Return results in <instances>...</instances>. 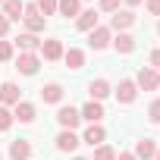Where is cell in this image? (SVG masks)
I'll return each mask as SVG.
<instances>
[{"label": "cell", "mask_w": 160, "mask_h": 160, "mask_svg": "<svg viewBox=\"0 0 160 160\" xmlns=\"http://www.w3.org/2000/svg\"><path fill=\"white\" fill-rule=\"evenodd\" d=\"M138 88H144V91H154V88H160V72L157 69H151V66H144L141 72H138V82H135Z\"/></svg>", "instance_id": "obj_1"}, {"label": "cell", "mask_w": 160, "mask_h": 160, "mask_svg": "<svg viewBox=\"0 0 160 160\" xmlns=\"http://www.w3.org/2000/svg\"><path fill=\"white\" fill-rule=\"evenodd\" d=\"M57 122H60L63 129H69V132H72L78 122H82V113H78L75 107H60V113H57Z\"/></svg>", "instance_id": "obj_2"}, {"label": "cell", "mask_w": 160, "mask_h": 160, "mask_svg": "<svg viewBox=\"0 0 160 160\" xmlns=\"http://www.w3.org/2000/svg\"><path fill=\"white\" fill-rule=\"evenodd\" d=\"M22 19H25V25H28V32H32V35H35V32H44V25H47V19L38 13V7H25Z\"/></svg>", "instance_id": "obj_3"}, {"label": "cell", "mask_w": 160, "mask_h": 160, "mask_svg": "<svg viewBox=\"0 0 160 160\" xmlns=\"http://www.w3.org/2000/svg\"><path fill=\"white\" fill-rule=\"evenodd\" d=\"M132 22H135V13H132V10H116L113 19H110V28H113V32H126Z\"/></svg>", "instance_id": "obj_4"}, {"label": "cell", "mask_w": 160, "mask_h": 160, "mask_svg": "<svg viewBox=\"0 0 160 160\" xmlns=\"http://www.w3.org/2000/svg\"><path fill=\"white\" fill-rule=\"evenodd\" d=\"M88 44H91L94 50H104V47L110 44V28H104V25L91 28V32H88Z\"/></svg>", "instance_id": "obj_5"}, {"label": "cell", "mask_w": 160, "mask_h": 160, "mask_svg": "<svg viewBox=\"0 0 160 160\" xmlns=\"http://www.w3.org/2000/svg\"><path fill=\"white\" fill-rule=\"evenodd\" d=\"M38 66H41V60H38L35 53H19V60H16V69H19L22 75H35Z\"/></svg>", "instance_id": "obj_6"}, {"label": "cell", "mask_w": 160, "mask_h": 160, "mask_svg": "<svg viewBox=\"0 0 160 160\" xmlns=\"http://www.w3.org/2000/svg\"><path fill=\"white\" fill-rule=\"evenodd\" d=\"M135 94H138V85L132 82V78H122V82H119V88H116L119 104H132V101H135Z\"/></svg>", "instance_id": "obj_7"}, {"label": "cell", "mask_w": 160, "mask_h": 160, "mask_svg": "<svg viewBox=\"0 0 160 160\" xmlns=\"http://www.w3.org/2000/svg\"><path fill=\"white\" fill-rule=\"evenodd\" d=\"M104 138H107V132H104V126H98V122H91L88 129H85V144H91V148H98V144H104Z\"/></svg>", "instance_id": "obj_8"}, {"label": "cell", "mask_w": 160, "mask_h": 160, "mask_svg": "<svg viewBox=\"0 0 160 160\" xmlns=\"http://www.w3.org/2000/svg\"><path fill=\"white\" fill-rule=\"evenodd\" d=\"M82 119H88V122H101V116H104V107H101V101H88L82 110Z\"/></svg>", "instance_id": "obj_9"}, {"label": "cell", "mask_w": 160, "mask_h": 160, "mask_svg": "<svg viewBox=\"0 0 160 160\" xmlns=\"http://www.w3.org/2000/svg\"><path fill=\"white\" fill-rule=\"evenodd\" d=\"M22 13H25V3H22V0H3V16H7L10 22L22 19Z\"/></svg>", "instance_id": "obj_10"}, {"label": "cell", "mask_w": 160, "mask_h": 160, "mask_svg": "<svg viewBox=\"0 0 160 160\" xmlns=\"http://www.w3.org/2000/svg\"><path fill=\"white\" fill-rule=\"evenodd\" d=\"M57 148H60V151H75V148H78V135L69 132V129H63V132L57 135Z\"/></svg>", "instance_id": "obj_11"}, {"label": "cell", "mask_w": 160, "mask_h": 160, "mask_svg": "<svg viewBox=\"0 0 160 160\" xmlns=\"http://www.w3.org/2000/svg\"><path fill=\"white\" fill-rule=\"evenodd\" d=\"M10 157H13V160H28V157H32V144H28L25 138L13 141V144H10Z\"/></svg>", "instance_id": "obj_12"}, {"label": "cell", "mask_w": 160, "mask_h": 160, "mask_svg": "<svg viewBox=\"0 0 160 160\" xmlns=\"http://www.w3.org/2000/svg\"><path fill=\"white\" fill-rule=\"evenodd\" d=\"M75 25H78V32H91V28H98V13H94V10H85V13H78Z\"/></svg>", "instance_id": "obj_13"}, {"label": "cell", "mask_w": 160, "mask_h": 160, "mask_svg": "<svg viewBox=\"0 0 160 160\" xmlns=\"http://www.w3.org/2000/svg\"><path fill=\"white\" fill-rule=\"evenodd\" d=\"M88 91H91V101H104L110 94V82L107 78H94V82L88 85Z\"/></svg>", "instance_id": "obj_14"}, {"label": "cell", "mask_w": 160, "mask_h": 160, "mask_svg": "<svg viewBox=\"0 0 160 160\" xmlns=\"http://www.w3.org/2000/svg\"><path fill=\"white\" fill-rule=\"evenodd\" d=\"M41 53H44V60H60V57H63V44H60L57 38H50V41L41 44Z\"/></svg>", "instance_id": "obj_15"}, {"label": "cell", "mask_w": 160, "mask_h": 160, "mask_svg": "<svg viewBox=\"0 0 160 160\" xmlns=\"http://www.w3.org/2000/svg\"><path fill=\"white\" fill-rule=\"evenodd\" d=\"M41 98H44L47 104H60V101H63V85H57V82L44 85V88H41Z\"/></svg>", "instance_id": "obj_16"}, {"label": "cell", "mask_w": 160, "mask_h": 160, "mask_svg": "<svg viewBox=\"0 0 160 160\" xmlns=\"http://www.w3.org/2000/svg\"><path fill=\"white\" fill-rule=\"evenodd\" d=\"M63 60H66V66H69V69H82L85 53L78 50V47H69V50H63Z\"/></svg>", "instance_id": "obj_17"}, {"label": "cell", "mask_w": 160, "mask_h": 160, "mask_svg": "<svg viewBox=\"0 0 160 160\" xmlns=\"http://www.w3.org/2000/svg\"><path fill=\"white\" fill-rule=\"evenodd\" d=\"M0 104H19V88L13 82H3L0 85Z\"/></svg>", "instance_id": "obj_18"}, {"label": "cell", "mask_w": 160, "mask_h": 160, "mask_svg": "<svg viewBox=\"0 0 160 160\" xmlns=\"http://www.w3.org/2000/svg\"><path fill=\"white\" fill-rule=\"evenodd\" d=\"M13 119H19V122H32V119H35V107H32L28 101H19V104H16Z\"/></svg>", "instance_id": "obj_19"}, {"label": "cell", "mask_w": 160, "mask_h": 160, "mask_svg": "<svg viewBox=\"0 0 160 160\" xmlns=\"http://www.w3.org/2000/svg\"><path fill=\"white\" fill-rule=\"evenodd\" d=\"M16 44H19V47H22L25 53H35V50L41 47V41H38V38H35L32 32H25V35H19V38H16Z\"/></svg>", "instance_id": "obj_20"}, {"label": "cell", "mask_w": 160, "mask_h": 160, "mask_svg": "<svg viewBox=\"0 0 160 160\" xmlns=\"http://www.w3.org/2000/svg\"><path fill=\"white\" fill-rule=\"evenodd\" d=\"M135 157H141V160H148V157H157V148H154V141H151V138H141V141L135 144Z\"/></svg>", "instance_id": "obj_21"}, {"label": "cell", "mask_w": 160, "mask_h": 160, "mask_svg": "<svg viewBox=\"0 0 160 160\" xmlns=\"http://www.w3.org/2000/svg\"><path fill=\"white\" fill-rule=\"evenodd\" d=\"M113 47H116L119 53H132V50H135V38H132V35H126V32H119V38L113 41Z\"/></svg>", "instance_id": "obj_22"}, {"label": "cell", "mask_w": 160, "mask_h": 160, "mask_svg": "<svg viewBox=\"0 0 160 160\" xmlns=\"http://www.w3.org/2000/svg\"><path fill=\"white\" fill-rule=\"evenodd\" d=\"M57 10L69 19V16H78V0H57Z\"/></svg>", "instance_id": "obj_23"}, {"label": "cell", "mask_w": 160, "mask_h": 160, "mask_svg": "<svg viewBox=\"0 0 160 160\" xmlns=\"http://www.w3.org/2000/svg\"><path fill=\"white\" fill-rule=\"evenodd\" d=\"M94 160H116V151H113V148H107V144H98Z\"/></svg>", "instance_id": "obj_24"}, {"label": "cell", "mask_w": 160, "mask_h": 160, "mask_svg": "<svg viewBox=\"0 0 160 160\" xmlns=\"http://www.w3.org/2000/svg\"><path fill=\"white\" fill-rule=\"evenodd\" d=\"M35 7H38L41 16H50V13H57V0H38Z\"/></svg>", "instance_id": "obj_25"}, {"label": "cell", "mask_w": 160, "mask_h": 160, "mask_svg": "<svg viewBox=\"0 0 160 160\" xmlns=\"http://www.w3.org/2000/svg\"><path fill=\"white\" fill-rule=\"evenodd\" d=\"M10 126H13V113H10L7 107H0V132H7Z\"/></svg>", "instance_id": "obj_26"}, {"label": "cell", "mask_w": 160, "mask_h": 160, "mask_svg": "<svg viewBox=\"0 0 160 160\" xmlns=\"http://www.w3.org/2000/svg\"><path fill=\"white\" fill-rule=\"evenodd\" d=\"M10 57H13V44L10 41H0V63H7Z\"/></svg>", "instance_id": "obj_27"}, {"label": "cell", "mask_w": 160, "mask_h": 160, "mask_svg": "<svg viewBox=\"0 0 160 160\" xmlns=\"http://www.w3.org/2000/svg\"><path fill=\"white\" fill-rule=\"evenodd\" d=\"M101 10L104 13H116L119 10V0H101Z\"/></svg>", "instance_id": "obj_28"}, {"label": "cell", "mask_w": 160, "mask_h": 160, "mask_svg": "<svg viewBox=\"0 0 160 160\" xmlns=\"http://www.w3.org/2000/svg\"><path fill=\"white\" fill-rule=\"evenodd\" d=\"M148 113H151V122H160V101H154L148 107Z\"/></svg>", "instance_id": "obj_29"}, {"label": "cell", "mask_w": 160, "mask_h": 160, "mask_svg": "<svg viewBox=\"0 0 160 160\" xmlns=\"http://www.w3.org/2000/svg\"><path fill=\"white\" fill-rule=\"evenodd\" d=\"M148 13H154V16H160V0H148Z\"/></svg>", "instance_id": "obj_30"}, {"label": "cell", "mask_w": 160, "mask_h": 160, "mask_svg": "<svg viewBox=\"0 0 160 160\" xmlns=\"http://www.w3.org/2000/svg\"><path fill=\"white\" fill-rule=\"evenodd\" d=\"M151 69H157V72H160V50H154V53H151Z\"/></svg>", "instance_id": "obj_31"}, {"label": "cell", "mask_w": 160, "mask_h": 160, "mask_svg": "<svg viewBox=\"0 0 160 160\" xmlns=\"http://www.w3.org/2000/svg\"><path fill=\"white\" fill-rule=\"evenodd\" d=\"M7 32H10V19H7V16H0V38H3Z\"/></svg>", "instance_id": "obj_32"}, {"label": "cell", "mask_w": 160, "mask_h": 160, "mask_svg": "<svg viewBox=\"0 0 160 160\" xmlns=\"http://www.w3.org/2000/svg\"><path fill=\"white\" fill-rule=\"evenodd\" d=\"M116 160H138V157H135V154H119Z\"/></svg>", "instance_id": "obj_33"}, {"label": "cell", "mask_w": 160, "mask_h": 160, "mask_svg": "<svg viewBox=\"0 0 160 160\" xmlns=\"http://www.w3.org/2000/svg\"><path fill=\"white\" fill-rule=\"evenodd\" d=\"M126 3H129V7H138V3H141V0H126Z\"/></svg>", "instance_id": "obj_34"}, {"label": "cell", "mask_w": 160, "mask_h": 160, "mask_svg": "<svg viewBox=\"0 0 160 160\" xmlns=\"http://www.w3.org/2000/svg\"><path fill=\"white\" fill-rule=\"evenodd\" d=\"M72 160H85V157H72Z\"/></svg>", "instance_id": "obj_35"}, {"label": "cell", "mask_w": 160, "mask_h": 160, "mask_svg": "<svg viewBox=\"0 0 160 160\" xmlns=\"http://www.w3.org/2000/svg\"><path fill=\"white\" fill-rule=\"evenodd\" d=\"M157 160H160V151H157Z\"/></svg>", "instance_id": "obj_36"}, {"label": "cell", "mask_w": 160, "mask_h": 160, "mask_svg": "<svg viewBox=\"0 0 160 160\" xmlns=\"http://www.w3.org/2000/svg\"><path fill=\"white\" fill-rule=\"evenodd\" d=\"M157 32H160V22H157Z\"/></svg>", "instance_id": "obj_37"}, {"label": "cell", "mask_w": 160, "mask_h": 160, "mask_svg": "<svg viewBox=\"0 0 160 160\" xmlns=\"http://www.w3.org/2000/svg\"><path fill=\"white\" fill-rule=\"evenodd\" d=\"M0 160H3V154H0Z\"/></svg>", "instance_id": "obj_38"}, {"label": "cell", "mask_w": 160, "mask_h": 160, "mask_svg": "<svg viewBox=\"0 0 160 160\" xmlns=\"http://www.w3.org/2000/svg\"><path fill=\"white\" fill-rule=\"evenodd\" d=\"M0 3H3V0H0Z\"/></svg>", "instance_id": "obj_39"}]
</instances>
